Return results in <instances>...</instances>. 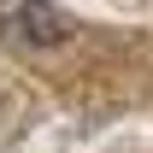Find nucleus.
Here are the masks:
<instances>
[{"mask_svg":"<svg viewBox=\"0 0 153 153\" xmlns=\"http://www.w3.org/2000/svg\"><path fill=\"white\" fill-rule=\"evenodd\" d=\"M71 24L53 0H0V41L12 47H59Z\"/></svg>","mask_w":153,"mask_h":153,"instance_id":"f257e3e1","label":"nucleus"}]
</instances>
